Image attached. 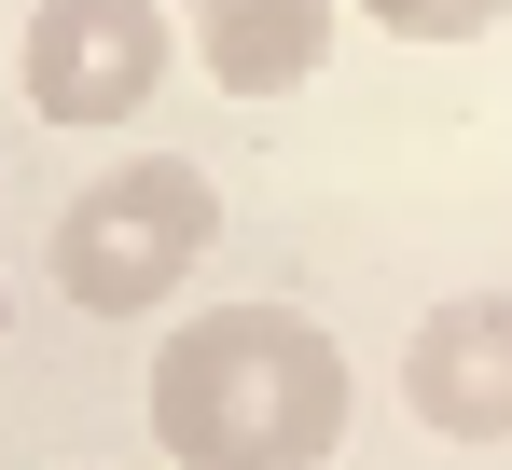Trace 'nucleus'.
<instances>
[{
  "label": "nucleus",
  "instance_id": "2",
  "mask_svg": "<svg viewBox=\"0 0 512 470\" xmlns=\"http://www.w3.org/2000/svg\"><path fill=\"white\" fill-rule=\"evenodd\" d=\"M208 235H222V194H208L194 153H111L84 194L56 208L42 277H56L84 318H167L180 277L208 263Z\"/></svg>",
  "mask_w": 512,
  "mask_h": 470
},
{
  "label": "nucleus",
  "instance_id": "3",
  "mask_svg": "<svg viewBox=\"0 0 512 470\" xmlns=\"http://www.w3.org/2000/svg\"><path fill=\"white\" fill-rule=\"evenodd\" d=\"M180 14L167 0H28V42H14V83L42 125H139L167 97Z\"/></svg>",
  "mask_w": 512,
  "mask_h": 470
},
{
  "label": "nucleus",
  "instance_id": "1",
  "mask_svg": "<svg viewBox=\"0 0 512 470\" xmlns=\"http://www.w3.org/2000/svg\"><path fill=\"white\" fill-rule=\"evenodd\" d=\"M139 401H153V443L180 470H333L360 374L305 305H208L153 332Z\"/></svg>",
  "mask_w": 512,
  "mask_h": 470
},
{
  "label": "nucleus",
  "instance_id": "4",
  "mask_svg": "<svg viewBox=\"0 0 512 470\" xmlns=\"http://www.w3.org/2000/svg\"><path fill=\"white\" fill-rule=\"evenodd\" d=\"M402 401L443 443H512V291H443L402 332Z\"/></svg>",
  "mask_w": 512,
  "mask_h": 470
},
{
  "label": "nucleus",
  "instance_id": "7",
  "mask_svg": "<svg viewBox=\"0 0 512 470\" xmlns=\"http://www.w3.org/2000/svg\"><path fill=\"white\" fill-rule=\"evenodd\" d=\"M0 332H14V291H0Z\"/></svg>",
  "mask_w": 512,
  "mask_h": 470
},
{
  "label": "nucleus",
  "instance_id": "5",
  "mask_svg": "<svg viewBox=\"0 0 512 470\" xmlns=\"http://www.w3.org/2000/svg\"><path fill=\"white\" fill-rule=\"evenodd\" d=\"M180 42L222 97H291L333 56V0H180Z\"/></svg>",
  "mask_w": 512,
  "mask_h": 470
},
{
  "label": "nucleus",
  "instance_id": "6",
  "mask_svg": "<svg viewBox=\"0 0 512 470\" xmlns=\"http://www.w3.org/2000/svg\"><path fill=\"white\" fill-rule=\"evenodd\" d=\"M360 14H374L388 42H485L512 0H360Z\"/></svg>",
  "mask_w": 512,
  "mask_h": 470
}]
</instances>
